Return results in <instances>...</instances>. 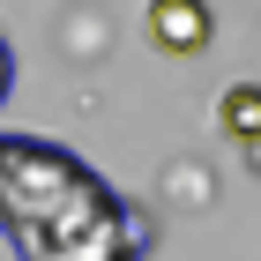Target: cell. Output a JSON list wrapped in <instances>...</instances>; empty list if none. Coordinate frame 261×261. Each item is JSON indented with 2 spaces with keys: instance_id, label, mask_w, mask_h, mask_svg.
I'll return each mask as SVG.
<instances>
[{
  "instance_id": "7a4b0ae2",
  "label": "cell",
  "mask_w": 261,
  "mask_h": 261,
  "mask_svg": "<svg viewBox=\"0 0 261 261\" xmlns=\"http://www.w3.org/2000/svg\"><path fill=\"white\" fill-rule=\"evenodd\" d=\"M142 30H149V45H157V53L187 60V53H201V45H209L217 15H209V0H149Z\"/></svg>"
},
{
  "instance_id": "6da1fadb",
  "label": "cell",
  "mask_w": 261,
  "mask_h": 261,
  "mask_svg": "<svg viewBox=\"0 0 261 261\" xmlns=\"http://www.w3.org/2000/svg\"><path fill=\"white\" fill-rule=\"evenodd\" d=\"M0 239L15 261H142L157 231L67 142L0 135Z\"/></svg>"
},
{
  "instance_id": "3957f363",
  "label": "cell",
  "mask_w": 261,
  "mask_h": 261,
  "mask_svg": "<svg viewBox=\"0 0 261 261\" xmlns=\"http://www.w3.org/2000/svg\"><path fill=\"white\" fill-rule=\"evenodd\" d=\"M217 127L239 142V149L261 142V82H231V90H224L217 97Z\"/></svg>"
},
{
  "instance_id": "277c9868",
  "label": "cell",
  "mask_w": 261,
  "mask_h": 261,
  "mask_svg": "<svg viewBox=\"0 0 261 261\" xmlns=\"http://www.w3.org/2000/svg\"><path fill=\"white\" fill-rule=\"evenodd\" d=\"M8 90H15V53H8V38H0V105H8Z\"/></svg>"
}]
</instances>
